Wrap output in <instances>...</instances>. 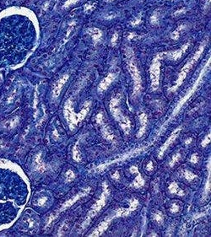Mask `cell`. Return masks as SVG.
I'll return each instance as SVG.
<instances>
[{
  "instance_id": "cell-1",
  "label": "cell",
  "mask_w": 211,
  "mask_h": 237,
  "mask_svg": "<svg viewBox=\"0 0 211 237\" xmlns=\"http://www.w3.org/2000/svg\"><path fill=\"white\" fill-rule=\"evenodd\" d=\"M204 47H205V43H203L202 45L199 46V49H198V50L196 51V52L194 53L193 57H192V58H191V59H190V60L188 61L185 65H184L183 68L182 69L181 72H180V74H179V75H178L177 80L176 81L175 85H174L172 88H171V89L169 90V91H172V92L175 91V90H177V88L179 87L182 84V83H183V80L186 78V77H187V74L190 72V70H191V69H193V67L195 65V63H197V61L199 60L200 56L202 55Z\"/></svg>"
},
{
  "instance_id": "cell-2",
  "label": "cell",
  "mask_w": 211,
  "mask_h": 237,
  "mask_svg": "<svg viewBox=\"0 0 211 237\" xmlns=\"http://www.w3.org/2000/svg\"><path fill=\"white\" fill-rule=\"evenodd\" d=\"M119 101H120V96H118L113 97L110 101V105H109L110 111L115 119L119 123L124 132H126L128 134L130 131V121L128 117H125L122 113V111L119 108Z\"/></svg>"
},
{
  "instance_id": "cell-3",
  "label": "cell",
  "mask_w": 211,
  "mask_h": 237,
  "mask_svg": "<svg viewBox=\"0 0 211 237\" xmlns=\"http://www.w3.org/2000/svg\"><path fill=\"white\" fill-rule=\"evenodd\" d=\"M128 69L129 71L131 77L134 82V88H133V95L136 96L139 93L141 90V76L139 74V71L137 67V63L133 55H131V50H128Z\"/></svg>"
},
{
  "instance_id": "cell-4",
  "label": "cell",
  "mask_w": 211,
  "mask_h": 237,
  "mask_svg": "<svg viewBox=\"0 0 211 237\" xmlns=\"http://www.w3.org/2000/svg\"><path fill=\"white\" fill-rule=\"evenodd\" d=\"M209 68H210V58L209 57L208 62H207V63L205 64V66L204 67V69H202V71H201V73H200V74H199V78H198V79H197L196 81H195V83L193 84V87L190 88V90H188V91H187V94H186V95H185V96H184L182 98L180 101L178 102L177 105V107H176L175 111H174V114H175L177 111L180 110V108H181L182 106L183 105L184 103L187 101V100L189 99L190 96H193V94L194 93V92H195V90H196L197 89L199 88V84H200V83L202 82L203 78H204V75H205L206 72H207L209 69Z\"/></svg>"
},
{
  "instance_id": "cell-5",
  "label": "cell",
  "mask_w": 211,
  "mask_h": 237,
  "mask_svg": "<svg viewBox=\"0 0 211 237\" xmlns=\"http://www.w3.org/2000/svg\"><path fill=\"white\" fill-rule=\"evenodd\" d=\"M160 55H158L151 64L150 67V78H151V87L152 90H155L159 87V80H160Z\"/></svg>"
},
{
  "instance_id": "cell-6",
  "label": "cell",
  "mask_w": 211,
  "mask_h": 237,
  "mask_svg": "<svg viewBox=\"0 0 211 237\" xmlns=\"http://www.w3.org/2000/svg\"><path fill=\"white\" fill-rule=\"evenodd\" d=\"M64 117L69 123V126L71 130H74L75 128L78 123H79L78 119V115L74 113L72 106V101L70 100H68L64 105Z\"/></svg>"
},
{
  "instance_id": "cell-7",
  "label": "cell",
  "mask_w": 211,
  "mask_h": 237,
  "mask_svg": "<svg viewBox=\"0 0 211 237\" xmlns=\"http://www.w3.org/2000/svg\"><path fill=\"white\" fill-rule=\"evenodd\" d=\"M108 189H107V187L105 185V189L103 191L102 194L101 196V198L99 199V201L97 202V203L94 205L92 208L91 209V211L89 212L87 215V218H86V220H85V222L84 223V227H86L90 222V220H91L92 218L96 216V214H97L98 212H99L100 210L101 209V208L104 206L106 204V198H107V195H108Z\"/></svg>"
},
{
  "instance_id": "cell-8",
  "label": "cell",
  "mask_w": 211,
  "mask_h": 237,
  "mask_svg": "<svg viewBox=\"0 0 211 237\" xmlns=\"http://www.w3.org/2000/svg\"><path fill=\"white\" fill-rule=\"evenodd\" d=\"M180 131H181V128H178V129H177V130H175V131L173 132V133H172V135L169 137L168 139H167V140L165 142V144H163L162 147L160 148V152H159V157H160V158H161V157H162L163 154H164V153H165V152H166V150H167V148L170 146V144H172V143H173V141L175 140L176 138H177L178 133H179V132H180Z\"/></svg>"
},
{
  "instance_id": "cell-9",
  "label": "cell",
  "mask_w": 211,
  "mask_h": 237,
  "mask_svg": "<svg viewBox=\"0 0 211 237\" xmlns=\"http://www.w3.org/2000/svg\"><path fill=\"white\" fill-rule=\"evenodd\" d=\"M68 79H69V75L65 74L63 75L62 78H59V79L56 82L54 87H53V90H52L53 97L56 98V97H58V96H59L61 91H62V89H63V86L65 84V83H66Z\"/></svg>"
},
{
  "instance_id": "cell-10",
  "label": "cell",
  "mask_w": 211,
  "mask_h": 237,
  "mask_svg": "<svg viewBox=\"0 0 211 237\" xmlns=\"http://www.w3.org/2000/svg\"><path fill=\"white\" fill-rule=\"evenodd\" d=\"M116 77H117V75L115 74H109L103 79L102 81L100 83L99 88H98L99 91H105L106 90H107L109 85L112 84V82L114 81Z\"/></svg>"
},
{
  "instance_id": "cell-11",
  "label": "cell",
  "mask_w": 211,
  "mask_h": 237,
  "mask_svg": "<svg viewBox=\"0 0 211 237\" xmlns=\"http://www.w3.org/2000/svg\"><path fill=\"white\" fill-rule=\"evenodd\" d=\"M188 47H189V43H186V44L182 46L179 50H177V51H173V52L170 53V54H167V56H168L171 59H172V60H177V59H179V58L183 55L184 52L187 51Z\"/></svg>"
},
{
  "instance_id": "cell-12",
  "label": "cell",
  "mask_w": 211,
  "mask_h": 237,
  "mask_svg": "<svg viewBox=\"0 0 211 237\" xmlns=\"http://www.w3.org/2000/svg\"><path fill=\"white\" fill-rule=\"evenodd\" d=\"M87 32L90 34V36L92 37L94 42L97 43L101 40V36H102V33L101 30H99L98 28H91L87 30Z\"/></svg>"
},
{
  "instance_id": "cell-13",
  "label": "cell",
  "mask_w": 211,
  "mask_h": 237,
  "mask_svg": "<svg viewBox=\"0 0 211 237\" xmlns=\"http://www.w3.org/2000/svg\"><path fill=\"white\" fill-rule=\"evenodd\" d=\"M140 123H141V127H140V129H139V133L137 134V137L138 138H140L144 133H145V127H146V124H147V116L145 114L140 115Z\"/></svg>"
},
{
  "instance_id": "cell-14",
  "label": "cell",
  "mask_w": 211,
  "mask_h": 237,
  "mask_svg": "<svg viewBox=\"0 0 211 237\" xmlns=\"http://www.w3.org/2000/svg\"><path fill=\"white\" fill-rule=\"evenodd\" d=\"M169 190L171 193H173V194H177L179 196H183L184 192L182 189L179 188V186H177V184L176 182H172L170 186H169Z\"/></svg>"
},
{
  "instance_id": "cell-15",
  "label": "cell",
  "mask_w": 211,
  "mask_h": 237,
  "mask_svg": "<svg viewBox=\"0 0 211 237\" xmlns=\"http://www.w3.org/2000/svg\"><path fill=\"white\" fill-rule=\"evenodd\" d=\"M184 29H185V25H181L180 26H178V27L172 32V35H171L172 39L177 40L178 38H179V36H180V34H181V32Z\"/></svg>"
},
{
  "instance_id": "cell-16",
  "label": "cell",
  "mask_w": 211,
  "mask_h": 237,
  "mask_svg": "<svg viewBox=\"0 0 211 237\" xmlns=\"http://www.w3.org/2000/svg\"><path fill=\"white\" fill-rule=\"evenodd\" d=\"M103 136H104V138L108 140H112L114 138V135L112 134V131L110 130L109 127H103Z\"/></svg>"
},
{
  "instance_id": "cell-17",
  "label": "cell",
  "mask_w": 211,
  "mask_h": 237,
  "mask_svg": "<svg viewBox=\"0 0 211 237\" xmlns=\"http://www.w3.org/2000/svg\"><path fill=\"white\" fill-rule=\"evenodd\" d=\"M144 184H145V181L143 180V178L140 175H138V177H136V179L133 181V185L132 186L136 187V188H139V187H141V186H144Z\"/></svg>"
},
{
  "instance_id": "cell-18",
  "label": "cell",
  "mask_w": 211,
  "mask_h": 237,
  "mask_svg": "<svg viewBox=\"0 0 211 237\" xmlns=\"http://www.w3.org/2000/svg\"><path fill=\"white\" fill-rule=\"evenodd\" d=\"M73 158L75 161H78L79 162L81 160V155H80V153H79V150L78 144H76L74 148V150H73Z\"/></svg>"
},
{
  "instance_id": "cell-19",
  "label": "cell",
  "mask_w": 211,
  "mask_h": 237,
  "mask_svg": "<svg viewBox=\"0 0 211 237\" xmlns=\"http://www.w3.org/2000/svg\"><path fill=\"white\" fill-rule=\"evenodd\" d=\"M150 23L153 25H157L159 24V15L157 13L155 12L153 15L150 17Z\"/></svg>"
},
{
  "instance_id": "cell-20",
  "label": "cell",
  "mask_w": 211,
  "mask_h": 237,
  "mask_svg": "<svg viewBox=\"0 0 211 237\" xmlns=\"http://www.w3.org/2000/svg\"><path fill=\"white\" fill-rule=\"evenodd\" d=\"M184 177H185V178H186L187 180L192 181L193 179H194L195 177H197V176L196 175L193 174V173H192V172H190V171H184Z\"/></svg>"
},
{
  "instance_id": "cell-21",
  "label": "cell",
  "mask_w": 211,
  "mask_h": 237,
  "mask_svg": "<svg viewBox=\"0 0 211 237\" xmlns=\"http://www.w3.org/2000/svg\"><path fill=\"white\" fill-rule=\"evenodd\" d=\"M180 158H181L180 154H175V155L172 157V161H171V163H170V166H171V167L174 166V165H175L176 163L178 162V160L180 159Z\"/></svg>"
},
{
  "instance_id": "cell-22",
  "label": "cell",
  "mask_w": 211,
  "mask_h": 237,
  "mask_svg": "<svg viewBox=\"0 0 211 237\" xmlns=\"http://www.w3.org/2000/svg\"><path fill=\"white\" fill-rule=\"evenodd\" d=\"M79 2V0H67L65 3L63 4V8H68V7H70L71 5H74Z\"/></svg>"
},
{
  "instance_id": "cell-23",
  "label": "cell",
  "mask_w": 211,
  "mask_h": 237,
  "mask_svg": "<svg viewBox=\"0 0 211 237\" xmlns=\"http://www.w3.org/2000/svg\"><path fill=\"white\" fill-rule=\"evenodd\" d=\"M154 218L155 219V221H157L158 223H162L163 221V216H162V214H161V213H160V212H158L157 213H155L154 215Z\"/></svg>"
},
{
  "instance_id": "cell-24",
  "label": "cell",
  "mask_w": 211,
  "mask_h": 237,
  "mask_svg": "<svg viewBox=\"0 0 211 237\" xmlns=\"http://www.w3.org/2000/svg\"><path fill=\"white\" fill-rule=\"evenodd\" d=\"M74 177H75V176H74V172H73L72 171H68V172L66 173V178H67V181H72L73 179H74Z\"/></svg>"
},
{
  "instance_id": "cell-25",
  "label": "cell",
  "mask_w": 211,
  "mask_h": 237,
  "mask_svg": "<svg viewBox=\"0 0 211 237\" xmlns=\"http://www.w3.org/2000/svg\"><path fill=\"white\" fill-rule=\"evenodd\" d=\"M209 142H210V134L209 133L208 135H207V137H206V138H205L203 140V142H202L203 147H205V146H206V145H207V144H208Z\"/></svg>"
},
{
  "instance_id": "cell-26",
  "label": "cell",
  "mask_w": 211,
  "mask_h": 237,
  "mask_svg": "<svg viewBox=\"0 0 211 237\" xmlns=\"http://www.w3.org/2000/svg\"><path fill=\"white\" fill-rule=\"evenodd\" d=\"M178 210H179V207H178V205L177 203H173L172 206V213H177L178 212Z\"/></svg>"
},
{
  "instance_id": "cell-27",
  "label": "cell",
  "mask_w": 211,
  "mask_h": 237,
  "mask_svg": "<svg viewBox=\"0 0 211 237\" xmlns=\"http://www.w3.org/2000/svg\"><path fill=\"white\" fill-rule=\"evenodd\" d=\"M198 160H199V157H198V155H197L196 154H193L192 157H191V162L193 163V164H196V163L198 162Z\"/></svg>"
},
{
  "instance_id": "cell-28",
  "label": "cell",
  "mask_w": 211,
  "mask_h": 237,
  "mask_svg": "<svg viewBox=\"0 0 211 237\" xmlns=\"http://www.w3.org/2000/svg\"><path fill=\"white\" fill-rule=\"evenodd\" d=\"M118 33H114L113 34V36H112V45H115L116 44V42H117V41H118Z\"/></svg>"
},
{
  "instance_id": "cell-29",
  "label": "cell",
  "mask_w": 211,
  "mask_h": 237,
  "mask_svg": "<svg viewBox=\"0 0 211 237\" xmlns=\"http://www.w3.org/2000/svg\"><path fill=\"white\" fill-rule=\"evenodd\" d=\"M140 22H141V16H140V15H139V18L136 19V20H134V21H132V22H131V23H132V25H136L139 24V23H140Z\"/></svg>"
},
{
  "instance_id": "cell-30",
  "label": "cell",
  "mask_w": 211,
  "mask_h": 237,
  "mask_svg": "<svg viewBox=\"0 0 211 237\" xmlns=\"http://www.w3.org/2000/svg\"><path fill=\"white\" fill-rule=\"evenodd\" d=\"M94 9V6L91 5V4H86L85 6H84V11L85 12H88L89 10H91V9Z\"/></svg>"
},
{
  "instance_id": "cell-31",
  "label": "cell",
  "mask_w": 211,
  "mask_h": 237,
  "mask_svg": "<svg viewBox=\"0 0 211 237\" xmlns=\"http://www.w3.org/2000/svg\"><path fill=\"white\" fill-rule=\"evenodd\" d=\"M97 123H102V121H103L102 114L97 115Z\"/></svg>"
},
{
  "instance_id": "cell-32",
  "label": "cell",
  "mask_w": 211,
  "mask_h": 237,
  "mask_svg": "<svg viewBox=\"0 0 211 237\" xmlns=\"http://www.w3.org/2000/svg\"><path fill=\"white\" fill-rule=\"evenodd\" d=\"M147 170L148 171H151V170H153V164H152V162L149 163V165H147Z\"/></svg>"
},
{
  "instance_id": "cell-33",
  "label": "cell",
  "mask_w": 211,
  "mask_h": 237,
  "mask_svg": "<svg viewBox=\"0 0 211 237\" xmlns=\"http://www.w3.org/2000/svg\"><path fill=\"white\" fill-rule=\"evenodd\" d=\"M134 36H136L135 33H130L128 36V40H132Z\"/></svg>"
},
{
  "instance_id": "cell-34",
  "label": "cell",
  "mask_w": 211,
  "mask_h": 237,
  "mask_svg": "<svg viewBox=\"0 0 211 237\" xmlns=\"http://www.w3.org/2000/svg\"><path fill=\"white\" fill-rule=\"evenodd\" d=\"M131 172H132V173H135V172H138V169L136 168V167H132V168H131Z\"/></svg>"
},
{
  "instance_id": "cell-35",
  "label": "cell",
  "mask_w": 211,
  "mask_h": 237,
  "mask_svg": "<svg viewBox=\"0 0 211 237\" xmlns=\"http://www.w3.org/2000/svg\"><path fill=\"white\" fill-rule=\"evenodd\" d=\"M184 11H185V9H181V10H179V11H177V12L175 13V15H180V13H182V12H184Z\"/></svg>"
},
{
  "instance_id": "cell-36",
  "label": "cell",
  "mask_w": 211,
  "mask_h": 237,
  "mask_svg": "<svg viewBox=\"0 0 211 237\" xmlns=\"http://www.w3.org/2000/svg\"><path fill=\"white\" fill-rule=\"evenodd\" d=\"M191 141H192V138H188V139H187V140H186V142H185V144H189L190 143H191Z\"/></svg>"
},
{
  "instance_id": "cell-37",
  "label": "cell",
  "mask_w": 211,
  "mask_h": 237,
  "mask_svg": "<svg viewBox=\"0 0 211 237\" xmlns=\"http://www.w3.org/2000/svg\"><path fill=\"white\" fill-rule=\"evenodd\" d=\"M112 1H113V0H106V2H107V3L108 2H112Z\"/></svg>"
}]
</instances>
